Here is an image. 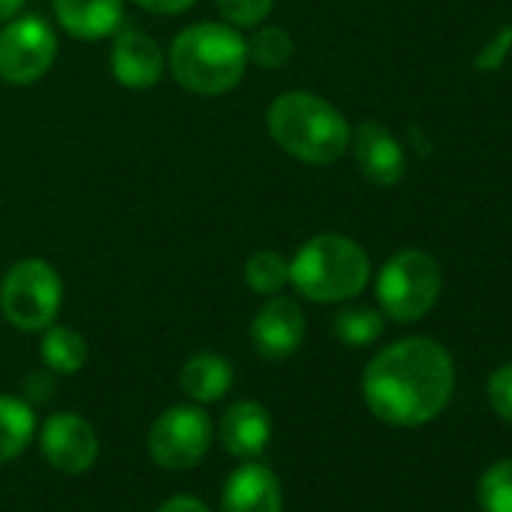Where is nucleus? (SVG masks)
Returning <instances> with one entry per match:
<instances>
[{
    "instance_id": "obj_20",
    "label": "nucleus",
    "mask_w": 512,
    "mask_h": 512,
    "mask_svg": "<svg viewBox=\"0 0 512 512\" xmlns=\"http://www.w3.org/2000/svg\"><path fill=\"white\" fill-rule=\"evenodd\" d=\"M332 332L350 347H368L383 335V317L374 308H344L335 314Z\"/></svg>"
},
{
    "instance_id": "obj_4",
    "label": "nucleus",
    "mask_w": 512,
    "mask_h": 512,
    "mask_svg": "<svg viewBox=\"0 0 512 512\" xmlns=\"http://www.w3.org/2000/svg\"><path fill=\"white\" fill-rule=\"evenodd\" d=\"M371 278V260L359 241L347 235H317L299 247L290 263V284L311 302L356 299Z\"/></svg>"
},
{
    "instance_id": "obj_13",
    "label": "nucleus",
    "mask_w": 512,
    "mask_h": 512,
    "mask_svg": "<svg viewBox=\"0 0 512 512\" xmlns=\"http://www.w3.org/2000/svg\"><path fill=\"white\" fill-rule=\"evenodd\" d=\"M217 434L229 455L241 461H253L272 443V413L260 401H250V398L235 401L223 410Z\"/></svg>"
},
{
    "instance_id": "obj_16",
    "label": "nucleus",
    "mask_w": 512,
    "mask_h": 512,
    "mask_svg": "<svg viewBox=\"0 0 512 512\" xmlns=\"http://www.w3.org/2000/svg\"><path fill=\"white\" fill-rule=\"evenodd\" d=\"M181 389L193 404H214L232 389V365L217 353H193L181 368Z\"/></svg>"
},
{
    "instance_id": "obj_17",
    "label": "nucleus",
    "mask_w": 512,
    "mask_h": 512,
    "mask_svg": "<svg viewBox=\"0 0 512 512\" xmlns=\"http://www.w3.org/2000/svg\"><path fill=\"white\" fill-rule=\"evenodd\" d=\"M37 434V413L28 398L0 395V464L19 458Z\"/></svg>"
},
{
    "instance_id": "obj_3",
    "label": "nucleus",
    "mask_w": 512,
    "mask_h": 512,
    "mask_svg": "<svg viewBox=\"0 0 512 512\" xmlns=\"http://www.w3.org/2000/svg\"><path fill=\"white\" fill-rule=\"evenodd\" d=\"M266 121L281 151L311 166H329L350 148L347 118L329 100L308 91L281 94L269 106Z\"/></svg>"
},
{
    "instance_id": "obj_14",
    "label": "nucleus",
    "mask_w": 512,
    "mask_h": 512,
    "mask_svg": "<svg viewBox=\"0 0 512 512\" xmlns=\"http://www.w3.org/2000/svg\"><path fill=\"white\" fill-rule=\"evenodd\" d=\"M353 157L362 169V175L377 187H392L404 178L407 160L398 145V139L377 121H362L353 133Z\"/></svg>"
},
{
    "instance_id": "obj_7",
    "label": "nucleus",
    "mask_w": 512,
    "mask_h": 512,
    "mask_svg": "<svg viewBox=\"0 0 512 512\" xmlns=\"http://www.w3.org/2000/svg\"><path fill=\"white\" fill-rule=\"evenodd\" d=\"M214 440V422L199 404H178L163 410L148 428V452L166 470L196 467Z\"/></svg>"
},
{
    "instance_id": "obj_23",
    "label": "nucleus",
    "mask_w": 512,
    "mask_h": 512,
    "mask_svg": "<svg viewBox=\"0 0 512 512\" xmlns=\"http://www.w3.org/2000/svg\"><path fill=\"white\" fill-rule=\"evenodd\" d=\"M275 7V0H217V13L232 28H260Z\"/></svg>"
},
{
    "instance_id": "obj_1",
    "label": "nucleus",
    "mask_w": 512,
    "mask_h": 512,
    "mask_svg": "<svg viewBox=\"0 0 512 512\" xmlns=\"http://www.w3.org/2000/svg\"><path fill=\"white\" fill-rule=\"evenodd\" d=\"M455 392V365L431 338H401L383 347L362 374L368 410L395 428H419L437 419Z\"/></svg>"
},
{
    "instance_id": "obj_21",
    "label": "nucleus",
    "mask_w": 512,
    "mask_h": 512,
    "mask_svg": "<svg viewBox=\"0 0 512 512\" xmlns=\"http://www.w3.org/2000/svg\"><path fill=\"white\" fill-rule=\"evenodd\" d=\"M482 512H512V458L494 461L476 485Z\"/></svg>"
},
{
    "instance_id": "obj_28",
    "label": "nucleus",
    "mask_w": 512,
    "mask_h": 512,
    "mask_svg": "<svg viewBox=\"0 0 512 512\" xmlns=\"http://www.w3.org/2000/svg\"><path fill=\"white\" fill-rule=\"evenodd\" d=\"M22 7H25V0H0V25L16 19L22 13Z\"/></svg>"
},
{
    "instance_id": "obj_22",
    "label": "nucleus",
    "mask_w": 512,
    "mask_h": 512,
    "mask_svg": "<svg viewBox=\"0 0 512 512\" xmlns=\"http://www.w3.org/2000/svg\"><path fill=\"white\" fill-rule=\"evenodd\" d=\"M293 58V37L284 28H260L247 40V61L266 70H278Z\"/></svg>"
},
{
    "instance_id": "obj_8",
    "label": "nucleus",
    "mask_w": 512,
    "mask_h": 512,
    "mask_svg": "<svg viewBox=\"0 0 512 512\" xmlns=\"http://www.w3.org/2000/svg\"><path fill=\"white\" fill-rule=\"evenodd\" d=\"M55 52L58 37L46 19H10L0 31V79L10 85H34L52 70Z\"/></svg>"
},
{
    "instance_id": "obj_10",
    "label": "nucleus",
    "mask_w": 512,
    "mask_h": 512,
    "mask_svg": "<svg viewBox=\"0 0 512 512\" xmlns=\"http://www.w3.org/2000/svg\"><path fill=\"white\" fill-rule=\"evenodd\" d=\"M305 311L290 296H269V302L256 311L250 323L253 350L266 362L290 359L305 341Z\"/></svg>"
},
{
    "instance_id": "obj_12",
    "label": "nucleus",
    "mask_w": 512,
    "mask_h": 512,
    "mask_svg": "<svg viewBox=\"0 0 512 512\" xmlns=\"http://www.w3.org/2000/svg\"><path fill=\"white\" fill-rule=\"evenodd\" d=\"M163 70H166V58L148 34L133 31V28L115 31L112 76L118 85L133 88V91H145L163 79Z\"/></svg>"
},
{
    "instance_id": "obj_19",
    "label": "nucleus",
    "mask_w": 512,
    "mask_h": 512,
    "mask_svg": "<svg viewBox=\"0 0 512 512\" xmlns=\"http://www.w3.org/2000/svg\"><path fill=\"white\" fill-rule=\"evenodd\" d=\"M244 281L253 293L278 296L290 284V260L278 250H256L244 266Z\"/></svg>"
},
{
    "instance_id": "obj_27",
    "label": "nucleus",
    "mask_w": 512,
    "mask_h": 512,
    "mask_svg": "<svg viewBox=\"0 0 512 512\" xmlns=\"http://www.w3.org/2000/svg\"><path fill=\"white\" fill-rule=\"evenodd\" d=\"M25 392H28V398L43 401V398H49V395L55 392V383L49 380V374H31V377L25 380Z\"/></svg>"
},
{
    "instance_id": "obj_18",
    "label": "nucleus",
    "mask_w": 512,
    "mask_h": 512,
    "mask_svg": "<svg viewBox=\"0 0 512 512\" xmlns=\"http://www.w3.org/2000/svg\"><path fill=\"white\" fill-rule=\"evenodd\" d=\"M40 356L52 374H76L88 362V344L76 329L49 326V329H43Z\"/></svg>"
},
{
    "instance_id": "obj_6",
    "label": "nucleus",
    "mask_w": 512,
    "mask_h": 512,
    "mask_svg": "<svg viewBox=\"0 0 512 512\" xmlns=\"http://www.w3.org/2000/svg\"><path fill=\"white\" fill-rule=\"evenodd\" d=\"M64 284L52 263L19 260L0 281V314L19 332H43L55 323Z\"/></svg>"
},
{
    "instance_id": "obj_15",
    "label": "nucleus",
    "mask_w": 512,
    "mask_h": 512,
    "mask_svg": "<svg viewBox=\"0 0 512 512\" xmlns=\"http://www.w3.org/2000/svg\"><path fill=\"white\" fill-rule=\"evenodd\" d=\"M58 25L79 40L115 37L124 19V0H52Z\"/></svg>"
},
{
    "instance_id": "obj_11",
    "label": "nucleus",
    "mask_w": 512,
    "mask_h": 512,
    "mask_svg": "<svg viewBox=\"0 0 512 512\" xmlns=\"http://www.w3.org/2000/svg\"><path fill=\"white\" fill-rule=\"evenodd\" d=\"M220 512H284V491L272 467L256 458L238 464L223 482Z\"/></svg>"
},
{
    "instance_id": "obj_26",
    "label": "nucleus",
    "mask_w": 512,
    "mask_h": 512,
    "mask_svg": "<svg viewBox=\"0 0 512 512\" xmlns=\"http://www.w3.org/2000/svg\"><path fill=\"white\" fill-rule=\"evenodd\" d=\"M157 512H211V509L199 497H193V494H175V497L163 500L157 506Z\"/></svg>"
},
{
    "instance_id": "obj_5",
    "label": "nucleus",
    "mask_w": 512,
    "mask_h": 512,
    "mask_svg": "<svg viewBox=\"0 0 512 512\" xmlns=\"http://www.w3.org/2000/svg\"><path fill=\"white\" fill-rule=\"evenodd\" d=\"M443 272L425 250H401L377 275V302L395 323L422 320L440 299Z\"/></svg>"
},
{
    "instance_id": "obj_25",
    "label": "nucleus",
    "mask_w": 512,
    "mask_h": 512,
    "mask_svg": "<svg viewBox=\"0 0 512 512\" xmlns=\"http://www.w3.org/2000/svg\"><path fill=\"white\" fill-rule=\"evenodd\" d=\"M133 4L148 13H157V16H181L196 4V0H133Z\"/></svg>"
},
{
    "instance_id": "obj_9",
    "label": "nucleus",
    "mask_w": 512,
    "mask_h": 512,
    "mask_svg": "<svg viewBox=\"0 0 512 512\" xmlns=\"http://www.w3.org/2000/svg\"><path fill=\"white\" fill-rule=\"evenodd\" d=\"M40 452L58 473L79 476L97 464L100 437L85 416L55 413L40 428Z\"/></svg>"
},
{
    "instance_id": "obj_24",
    "label": "nucleus",
    "mask_w": 512,
    "mask_h": 512,
    "mask_svg": "<svg viewBox=\"0 0 512 512\" xmlns=\"http://www.w3.org/2000/svg\"><path fill=\"white\" fill-rule=\"evenodd\" d=\"M488 404H491V410L500 416V419H506L509 425H512V362L509 365H503V368H497L491 377H488Z\"/></svg>"
},
{
    "instance_id": "obj_2",
    "label": "nucleus",
    "mask_w": 512,
    "mask_h": 512,
    "mask_svg": "<svg viewBox=\"0 0 512 512\" xmlns=\"http://www.w3.org/2000/svg\"><path fill=\"white\" fill-rule=\"evenodd\" d=\"M175 82L199 97L232 91L247 70V40L232 25L199 22L172 40L169 52Z\"/></svg>"
}]
</instances>
